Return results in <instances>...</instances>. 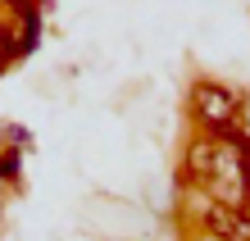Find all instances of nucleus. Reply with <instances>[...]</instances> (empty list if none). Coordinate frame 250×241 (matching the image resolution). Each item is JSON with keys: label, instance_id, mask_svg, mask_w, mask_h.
<instances>
[{"label": "nucleus", "instance_id": "f257e3e1", "mask_svg": "<svg viewBox=\"0 0 250 241\" xmlns=\"http://www.w3.org/2000/svg\"><path fill=\"white\" fill-rule=\"evenodd\" d=\"M196 118L209 132H223V141L237 137V114H241V100L228 91V87H218V82H200L196 87Z\"/></svg>", "mask_w": 250, "mask_h": 241}, {"label": "nucleus", "instance_id": "f03ea898", "mask_svg": "<svg viewBox=\"0 0 250 241\" xmlns=\"http://www.w3.org/2000/svg\"><path fill=\"white\" fill-rule=\"evenodd\" d=\"M205 223H209V232L218 241H250V214L237 205H209Z\"/></svg>", "mask_w": 250, "mask_h": 241}, {"label": "nucleus", "instance_id": "7ed1b4c3", "mask_svg": "<svg viewBox=\"0 0 250 241\" xmlns=\"http://www.w3.org/2000/svg\"><path fill=\"white\" fill-rule=\"evenodd\" d=\"M0 177H5V182L19 177V150H5V155H0Z\"/></svg>", "mask_w": 250, "mask_h": 241}, {"label": "nucleus", "instance_id": "20e7f679", "mask_svg": "<svg viewBox=\"0 0 250 241\" xmlns=\"http://www.w3.org/2000/svg\"><path fill=\"white\" fill-rule=\"evenodd\" d=\"M9 141L14 146H27V128H9Z\"/></svg>", "mask_w": 250, "mask_h": 241}, {"label": "nucleus", "instance_id": "39448f33", "mask_svg": "<svg viewBox=\"0 0 250 241\" xmlns=\"http://www.w3.org/2000/svg\"><path fill=\"white\" fill-rule=\"evenodd\" d=\"M9 59H14V55H9V46L0 41V73H5V64H9Z\"/></svg>", "mask_w": 250, "mask_h": 241}, {"label": "nucleus", "instance_id": "423d86ee", "mask_svg": "<svg viewBox=\"0 0 250 241\" xmlns=\"http://www.w3.org/2000/svg\"><path fill=\"white\" fill-rule=\"evenodd\" d=\"M5 5H14V9L23 14V9H32V0H5Z\"/></svg>", "mask_w": 250, "mask_h": 241}]
</instances>
